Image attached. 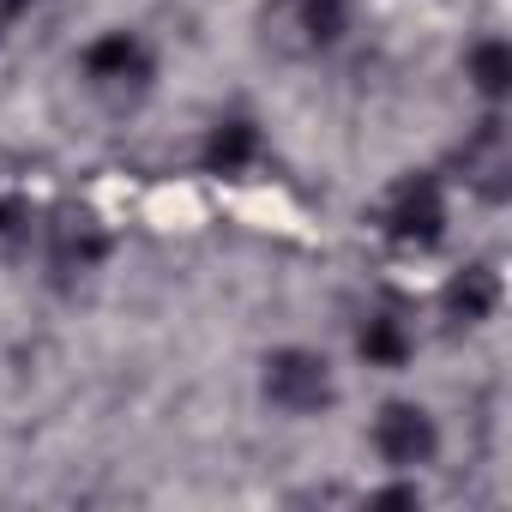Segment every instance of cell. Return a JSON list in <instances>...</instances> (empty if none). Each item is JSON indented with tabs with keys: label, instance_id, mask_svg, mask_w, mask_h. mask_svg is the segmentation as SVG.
Wrapping results in <instances>:
<instances>
[{
	"label": "cell",
	"instance_id": "1",
	"mask_svg": "<svg viewBox=\"0 0 512 512\" xmlns=\"http://www.w3.org/2000/svg\"><path fill=\"white\" fill-rule=\"evenodd\" d=\"M79 73H85L91 97H103L109 109H133L157 85V55L139 31H103L97 43H85Z\"/></svg>",
	"mask_w": 512,
	"mask_h": 512
},
{
	"label": "cell",
	"instance_id": "7",
	"mask_svg": "<svg viewBox=\"0 0 512 512\" xmlns=\"http://www.w3.org/2000/svg\"><path fill=\"white\" fill-rule=\"evenodd\" d=\"M458 181L470 193H482L488 205H500L512 193V139L500 127V115H488L464 145H458Z\"/></svg>",
	"mask_w": 512,
	"mask_h": 512
},
{
	"label": "cell",
	"instance_id": "5",
	"mask_svg": "<svg viewBox=\"0 0 512 512\" xmlns=\"http://www.w3.org/2000/svg\"><path fill=\"white\" fill-rule=\"evenodd\" d=\"M374 452H380V464H392V470L434 464L440 428H434V416H428L422 404L392 398V404H380V416H374Z\"/></svg>",
	"mask_w": 512,
	"mask_h": 512
},
{
	"label": "cell",
	"instance_id": "8",
	"mask_svg": "<svg viewBox=\"0 0 512 512\" xmlns=\"http://www.w3.org/2000/svg\"><path fill=\"white\" fill-rule=\"evenodd\" d=\"M440 308H446V320H452L458 332H476V326L494 320V308H500V272H494L488 260H470V266L452 272V284L440 290Z\"/></svg>",
	"mask_w": 512,
	"mask_h": 512
},
{
	"label": "cell",
	"instance_id": "2",
	"mask_svg": "<svg viewBox=\"0 0 512 512\" xmlns=\"http://www.w3.org/2000/svg\"><path fill=\"white\" fill-rule=\"evenodd\" d=\"M374 229L392 247H410V253L440 247V235H446V187H440V175H422V169L398 175L374 205Z\"/></svg>",
	"mask_w": 512,
	"mask_h": 512
},
{
	"label": "cell",
	"instance_id": "9",
	"mask_svg": "<svg viewBox=\"0 0 512 512\" xmlns=\"http://www.w3.org/2000/svg\"><path fill=\"white\" fill-rule=\"evenodd\" d=\"M356 356L368 368H404L416 356V326L398 314V308H374L356 332Z\"/></svg>",
	"mask_w": 512,
	"mask_h": 512
},
{
	"label": "cell",
	"instance_id": "13",
	"mask_svg": "<svg viewBox=\"0 0 512 512\" xmlns=\"http://www.w3.org/2000/svg\"><path fill=\"white\" fill-rule=\"evenodd\" d=\"M31 7H37V0H0V31H7V25H19Z\"/></svg>",
	"mask_w": 512,
	"mask_h": 512
},
{
	"label": "cell",
	"instance_id": "6",
	"mask_svg": "<svg viewBox=\"0 0 512 512\" xmlns=\"http://www.w3.org/2000/svg\"><path fill=\"white\" fill-rule=\"evenodd\" d=\"M37 241L55 272H97L109 260V229L91 211H49L37 223Z\"/></svg>",
	"mask_w": 512,
	"mask_h": 512
},
{
	"label": "cell",
	"instance_id": "3",
	"mask_svg": "<svg viewBox=\"0 0 512 512\" xmlns=\"http://www.w3.org/2000/svg\"><path fill=\"white\" fill-rule=\"evenodd\" d=\"M350 19H356V0H278L266 19V37L284 55H326L344 43Z\"/></svg>",
	"mask_w": 512,
	"mask_h": 512
},
{
	"label": "cell",
	"instance_id": "11",
	"mask_svg": "<svg viewBox=\"0 0 512 512\" xmlns=\"http://www.w3.org/2000/svg\"><path fill=\"white\" fill-rule=\"evenodd\" d=\"M464 79H470L488 103H500V97L512 91V49H506L500 37H482V43L464 55Z\"/></svg>",
	"mask_w": 512,
	"mask_h": 512
},
{
	"label": "cell",
	"instance_id": "12",
	"mask_svg": "<svg viewBox=\"0 0 512 512\" xmlns=\"http://www.w3.org/2000/svg\"><path fill=\"white\" fill-rule=\"evenodd\" d=\"M43 223V211L25 193H0V241H31Z\"/></svg>",
	"mask_w": 512,
	"mask_h": 512
},
{
	"label": "cell",
	"instance_id": "10",
	"mask_svg": "<svg viewBox=\"0 0 512 512\" xmlns=\"http://www.w3.org/2000/svg\"><path fill=\"white\" fill-rule=\"evenodd\" d=\"M260 127H253L247 115H223L211 133H205V169L211 175H241V169H253L260 163Z\"/></svg>",
	"mask_w": 512,
	"mask_h": 512
},
{
	"label": "cell",
	"instance_id": "4",
	"mask_svg": "<svg viewBox=\"0 0 512 512\" xmlns=\"http://www.w3.org/2000/svg\"><path fill=\"white\" fill-rule=\"evenodd\" d=\"M266 398L284 410V416H320L332 398H338V380H332V362L320 350H272L266 356Z\"/></svg>",
	"mask_w": 512,
	"mask_h": 512
}]
</instances>
